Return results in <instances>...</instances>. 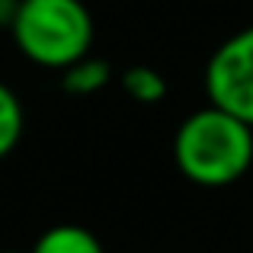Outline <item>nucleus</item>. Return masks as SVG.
Here are the masks:
<instances>
[{
	"label": "nucleus",
	"instance_id": "obj_5",
	"mask_svg": "<svg viewBox=\"0 0 253 253\" xmlns=\"http://www.w3.org/2000/svg\"><path fill=\"white\" fill-rule=\"evenodd\" d=\"M109 81H112L109 61H103V58H96V55H84L81 61L68 64V68L61 71V86L68 93H74V96L99 93Z\"/></svg>",
	"mask_w": 253,
	"mask_h": 253
},
{
	"label": "nucleus",
	"instance_id": "obj_8",
	"mask_svg": "<svg viewBox=\"0 0 253 253\" xmlns=\"http://www.w3.org/2000/svg\"><path fill=\"white\" fill-rule=\"evenodd\" d=\"M19 0H0V29H10L13 19H16Z\"/></svg>",
	"mask_w": 253,
	"mask_h": 253
},
{
	"label": "nucleus",
	"instance_id": "obj_3",
	"mask_svg": "<svg viewBox=\"0 0 253 253\" xmlns=\"http://www.w3.org/2000/svg\"><path fill=\"white\" fill-rule=\"evenodd\" d=\"M209 103L253 128V26L228 36L205 64Z\"/></svg>",
	"mask_w": 253,
	"mask_h": 253
},
{
	"label": "nucleus",
	"instance_id": "obj_7",
	"mask_svg": "<svg viewBox=\"0 0 253 253\" xmlns=\"http://www.w3.org/2000/svg\"><path fill=\"white\" fill-rule=\"evenodd\" d=\"M26 128V112L19 96L10 90L3 81H0V161L13 154V148L19 144Z\"/></svg>",
	"mask_w": 253,
	"mask_h": 253
},
{
	"label": "nucleus",
	"instance_id": "obj_9",
	"mask_svg": "<svg viewBox=\"0 0 253 253\" xmlns=\"http://www.w3.org/2000/svg\"><path fill=\"white\" fill-rule=\"evenodd\" d=\"M0 253H16V250H0Z\"/></svg>",
	"mask_w": 253,
	"mask_h": 253
},
{
	"label": "nucleus",
	"instance_id": "obj_4",
	"mask_svg": "<svg viewBox=\"0 0 253 253\" xmlns=\"http://www.w3.org/2000/svg\"><path fill=\"white\" fill-rule=\"evenodd\" d=\"M29 253H106V247L84 224H55L39 234Z\"/></svg>",
	"mask_w": 253,
	"mask_h": 253
},
{
	"label": "nucleus",
	"instance_id": "obj_6",
	"mask_svg": "<svg viewBox=\"0 0 253 253\" xmlns=\"http://www.w3.org/2000/svg\"><path fill=\"white\" fill-rule=\"evenodd\" d=\"M119 84H122L125 96H131L141 106H154L167 96V81H164V74L157 68H151V64H135V68L122 71Z\"/></svg>",
	"mask_w": 253,
	"mask_h": 253
},
{
	"label": "nucleus",
	"instance_id": "obj_1",
	"mask_svg": "<svg viewBox=\"0 0 253 253\" xmlns=\"http://www.w3.org/2000/svg\"><path fill=\"white\" fill-rule=\"evenodd\" d=\"M173 161L196 186H231L253 167V128L209 103L179 122L173 135Z\"/></svg>",
	"mask_w": 253,
	"mask_h": 253
},
{
	"label": "nucleus",
	"instance_id": "obj_2",
	"mask_svg": "<svg viewBox=\"0 0 253 253\" xmlns=\"http://www.w3.org/2000/svg\"><path fill=\"white\" fill-rule=\"evenodd\" d=\"M10 36L26 61L64 71L90 55L93 16L84 0H19Z\"/></svg>",
	"mask_w": 253,
	"mask_h": 253
}]
</instances>
